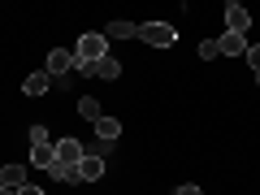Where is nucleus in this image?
<instances>
[{
	"instance_id": "obj_10",
	"label": "nucleus",
	"mask_w": 260,
	"mask_h": 195,
	"mask_svg": "<svg viewBox=\"0 0 260 195\" xmlns=\"http://www.w3.org/2000/svg\"><path fill=\"white\" fill-rule=\"evenodd\" d=\"M0 186L22 191V186H26V169H22V165H5V169H0Z\"/></svg>"
},
{
	"instance_id": "obj_5",
	"label": "nucleus",
	"mask_w": 260,
	"mask_h": 195,
	"mask_svg": "<svg viewBox=\"0 0 260 195\" xmlns=\"http://www.w3.org/2000/svg\"><path fill=\"white\" fill-rule=\"evenodd\" d=\"M225 26H230V30H234V35H243V30H247V26H251V13H247V9H243L239 0H230V5H225Z\"/></svg>"
},
{
	"instance_id": "obj_13",
	"label": "nucleus",
	"mask_w": 260,
	"mask_h": 195,
	"mask_svg": "<svg viewBox=\"0 0 260 195\" xmlns=\"http://www.w3.org/2000/svg\"><path fill=\"white\" fill-rule=\"evenodd\" d=\"M48 174H52L56 182H83V178H78V165H61V160H52Z\"/></svg>"
},
{
	"instance_id": "obj_11",
	"label": "nucleus",
	"mask_w": 260,
	"mask_h": 195,
	"mask_svg": "<svg viewBox=\"0 0 260 195\" xmlns=\"http://www.w3.org/2000/svg\"><path fill=\"white\" fill-rule=\"evenodd\" d=\"M95 135H100V143H113L121 135V121H113V117H100L95 121Z\"/></svg>"
},
{
	"instance_id": "obj_22",
	"label": "nucleus",
	"mask_w": 260,
	"mask_h": 195,
	"mask_svg": "<svg viewBox=\"0 0 260 195\" xmlns=\"http://www.w3.org/2000/svg\"><path fill=\"white\" fill-rule=\"evenodd\" d=\"M0 169H5V165H0Z\"/></svg>"
},
{
	"instance_id": "obj_18",
	"label": "nucleus",
	"mask_w": 260,
	"mask_h": 195,
	"mask_svg": "<svg viewBox=\"0 0 260 195\" xmlns=\"http://www.w3.org/2000/svg\"><path fill=\"white\" fill-rule=\"evenodd\" d=\"M247 61H251V70L260 74V44H247Z\"/></svg>"
},
{
	"instance_id": "obj_9",
	"label": "nucleus",
	"mask_w": 260,
	"mask_h": 195,
	"mask_svg": "<svg viewBox=\"0 0 260 195\" xmlns=\"http://www.w3.org/2000/svg\"><path fill=\"white\" fill-rule=\"evenodd\" d=\"M48 87H52V74H48V70H35V74H26L22 91H26V95H44Z\"/></svg>"
},
{
	"instance_id": "obj_15",
	"label": "nucleus",
	"mask_w": 260,
	"mask_h": 195,
	"mask_svg": "<svg viewBox=\"0 0 260 195\" xmlns=\"http://www.w3.org/2000/svg\"><path fill=\"white\" fill-rule=\"evenodd\" d=\"M78 113H83V117L91 121V126H95V121H100V104H95L91 95H83V100H78Z\"/></svg>"
},
{
	"instance_id": "obj_21",
	"label": "nucleus",
	"mask_w": 260,
	"mask_h": 195,
	"mask_svg": "<svg viewBox=\"0 0 260 195\" xmlns=\"http://www.w3.org/2000/svg\"><path fill=\"white\" fill-rule=\"evenodd\" d=\"M0 195H18V191H9V186H0Z\"/></svg>"
},
{
	"instance_id": "obj_4",
	"label": "nucleus",
	"mask_w": 260,
	"mask_h": 195,
	"mask_svg": "<svg viewBox=\"0 0 260 195\" xmlns=\"http://www.w3.org/2000/svg\"><path fill=\"white\" fill-rule=\"evenodd\" d=\"M70 70H74V52H65V48H52V52H48V74H52V78H65Z\"/></svg>"
},
{
	"instance_id": "obj_17",
	"label": "nucleus",
	"mask_w": 260,
	"mask_h": 195,
	"mask_svg": "<svg viewBox=\"0 0 260 195\" xmlns=\"http://www.w3.org/2000/svg\"><path fill=\"white\" fill-rule=\"evenodd\" d=\"M213 56H221L217 52V39H200V61H213Z\"/></svg>"
},
{
	"instance_id": "obj_2",
	"label": "nucleus",
	"mask_w": 260,
	"mask_h": 195,
	"mask_svg": "<svg viewBox=\"0 0 260 195\" xmlns=\"http://www.w3.org/2000/svg\"><path fill=\"white\" fill-rule=\"evenodd\" d=\"M135 35H139L143 44H152V48H169V44L178 39V30H174V26H165V22H143Z\"/></svg>"
},
{
	"instance_id": "obj_8",
	"label": "nucleus",
	"mask_w": 260,
	"mask_h": 195,
	"mask_svg": "<svg viewBox=\"0 0 260 195\" xmlns=\"http://www.w3.org/2000/svg\"><path fill=\"white\" fill-rule=\"evenodd\" d=\"M87 74H91V78H117L121 74V65H117V56H100V61H95V65H87Z\"/></svg>"
},
{
	"instance_id": "obj_19",
	"label": "nucleus",
	"mask_w": 260,
	"mask_h": 195,
	"mask_svg": "<svg viewBox=\"0 0 260 195\" xmlns=\"http://www.w3.org/2000/svg\"><path fill=\"white\" fill-rule=\"evenodd\" d=\"M178 195H204V191H200V186H191V182H186V186H178Z\"/></svg>"
},
{
	"instance_id": "obj_16",
	"label": "nucleus",
	"mask_w": 260,
	"mask_h": 195,
	"mask_svg": "<svg viewBox=\"0 0 260 195\" xmlns=\"http://www.w3.org/2000/svg\"><path fill=\"white\" fill-rule=\"evenodd\" d=\"M48 143H52L48 126H30V148H48Z\"/></svg>"
},
{
	"instance_id": "obj_7",
	"label": "nucleus",
	"mask_w": 260,
	"mask_h": 195,
	"mask_svg": "<svg viewBox=\"0 0 260 195\" xmlns=\"http://www.w3.org/2000/svg\"><path fill=\"white\" fill-rule=\"evenodd\" d=\"M217 52H221V56H243V52H247V39L234 35V30H225V35L217 39Z\"/></svg>"
},
{
	"instance_id": "obj_6",
	"label": "nucleus",
	"mask_w": 260,
	"mask_h": 195,
	"mask_svg": "<svg viewBox=\"0 0 260 195\" xmlns=\"http://www.w3.org/2000/svg\"><path fill=\"white\" fill-rule=\"evenodd\" d=\"M78 178H83V182H100V178H104V156L87 152V156L78 160Z\"/></svg>"
},
{
	"instance_id": "obj_14",
	"label": "nucleus",
	"mask_w": 260,
	"mask_h": 195,
	"mask_svg": "<svg viewBox=\"0 0 260 195\" xmlns=\"http://www.w3.org/2000/svg\"><path fill=\"white\" fill-rule=\"evenodd\" d=\"M135 22H109V30H104V39H126V35H135Z\"/></svg>"
},
{
	"instance_id": "obj_1",
	"label": "nucleus",
	"mask_w": 260,
	"mask_h": 195,
	"mask_svg": "<svg viewBox=\"0 0 260 195\" xmlns=\"http://www.w3.org/2000/svg\"><path fill=\"white\" fill-rule=\"evenodd\" d=\"M100 56H109V39H104V35H83L78 48H74V70L87 74V65H95Z\"/></svg>"
},
{
	"instance_id": "obj_12",
	"label": "nucleus",
	"mask_w": 260,
	"mask_h": 195,
	"mask_svg": "<svg viewBox=\"0 0 260 195\" xmlns=\"http://www.w3.org/2000/svg\"><path fill=\"white\" fill-rule=\"evenodd\" d=\"M52 160H56L52 143H48V148H30V165H35V169H52Z\"/></svg>"
},
{
	"instance_id": "obj_3",
	"label": "nucleus",
	"mask_w": 260,
	"mask_h": 195,
	"mask_svg": "<svg viewBox=\"0 0 260 195\" xmlns=\"http://www.w3.org/2000/svg\"><path fill=\"white\" fill-rule=\"evenodd\" d=\"M52 148H56V160H61V165H78V160L87 156V148H83L78 139H70V135H65V139H56Z\"/></svg>"
},
{
	"instance_id": "obj_20",
	"label": "nucleus",
	"mask_w": 260,
	"mask_h": 195,
	"mask_svg": "<svg viewBox=\"0 0 260 195\" xmlns=\"http://www.w3.org/2000/svg\"><path fill=\"white\" fill-rule=\"evenodd\" d=\"M18 195H44V186H30V182H26V186L18 191Z\"/></svg>"
}]
</instances>
